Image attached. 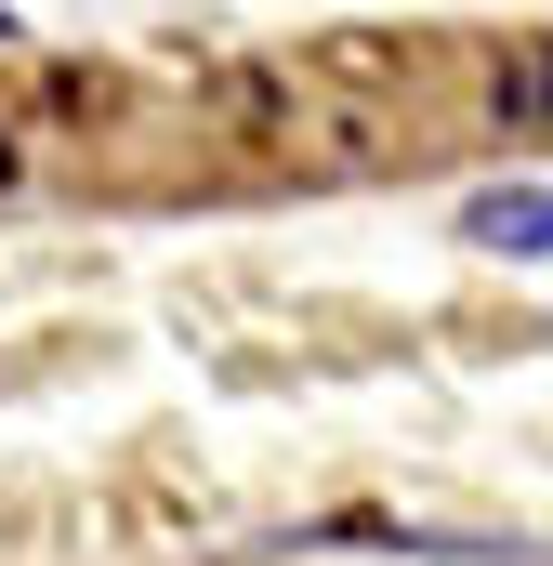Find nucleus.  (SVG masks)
<instances>
[{"instance_id":"nucleus-2","label":"nucleus","mask_w":553,"mask_h":566,"mask_svg":"<svg viewBox=\"0 0 553 566\" xmlns=\"http://www.w3.org/2000/svg\"><path fill=\"white\" fill-rule=\"evenodd\" d=\"M501 119H553V40L514 66V80H501Z\"/></svg>"},{"instance_id":"nucleus-1","label":"nucleus","mask_w":553,"mask_h":566,"mask_svg":"<svg viewBox=\"0 0 553 566\" xmlns=\"http://www.w3.org/2000/svg\"><path fill=\"white\" fill-rule=\"evenodd\" d=\"M461 238H488V251H553V198L541 185H528V198H474Z\"/></svg>"},{"instance_id":"nucleus-3","label":"nucleus","mask_w":553,"mask_h":566,"mask_svg":"<svg viewBox=\"0 0 553 566\" xmlns=\"http://www.w3.org/2000/svg\"><path fill=\"white\" fill-rule=\"evenodd\" d=\"M0 27H13V13H0Z\"/></svg>"}]
</instances>
